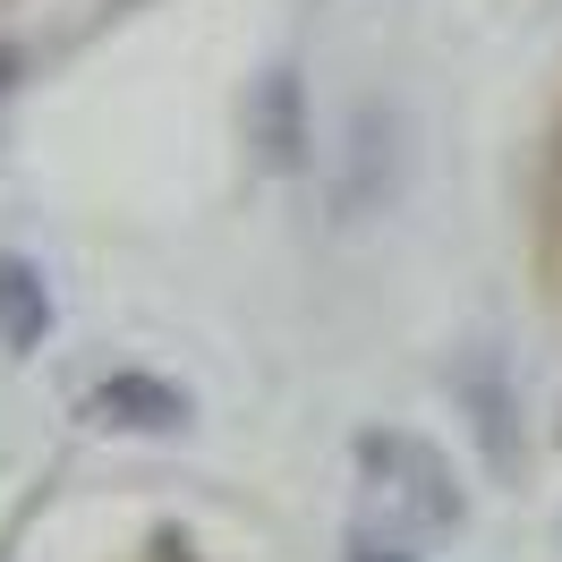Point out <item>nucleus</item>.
Returning a JSON list of instances; mask_svg holds the SVG:
<instances>
[{
  "mask_svg": "<svg viewBox=\"0 0 562 562\" xmlns=\"http://www.w3.org/2000/svg\"><path fill=\"white\" fill-rule=\"evenodd\" d=\"M43 333H52V281H43V265L0 256V350L26 358V350H43Z\"/></svg>",
  "mask_w": 562,
  "mask_h": 562,
  "instance_id": "39448f33",
  "label": "nucleus"
},
{
  "mask_svg": "<svg viewBox=\"0 0 562 562\" xmlns=\"http://www.w3.org/2000/svg\"><path fill=\"white\" fill-rule=\"evenodd\" d=\"M358 477L384 494V512H401L409 528H460L469 520V494H460L452 460L435 452L426 435H409V426H367L350 443Z\"/></svg>",
  "mask_w": 562,
  "mask_h": 562,
  "instance_id": "f257e3e1",
  "label": "nucleus"
},
{
  "mask_svg": "<svg viewBox=\"0 0 562 562\" xmlns=\"http://www.w3.org/2000/svg\"><path fill=\"white\" fill-rule=\"evenodd\" d=\"M443 384H452V409L469 418V443L486 460V477H528V418H520V384H512V367L494 341H469V350L443 367Z\"/></svg>",
  "mask_w": 562,
  "mask_h": 562,
  "instance_id": "f03ea898",
  "label": "nucleus"
},
{
  "mask_svg": "<svg viewBox=\"0 0 562 562\" xmlns=\"http://www.w3.org/2000/svg\"><path fill=\"white\" fill-rule=\"evenodd\" d=\"M18 77H26V52H18V43H0V94H18Z\"/></svg>",
  "mask_w": 562,
  "mask_h": 562,
  "instance_id": "0eeeda50",
  "label": "nucleus"
},
{
  "mask_svg": "<svg viewBox=\"0 0 562 562\" xmlns=\"http://www.w3.org/2000/svg\"><path fill=\"white\" fill-rule=\"evenodd\" d=\"M247 162L265 179H299L307 162H316V120H307V77H299V60H273V69L247 86Z\"/></svg>",
  "mask_w": 562,
  "mask_h": 562,
  "instance_id": "7ed1b4c3",
  "label": "nucleus"
},
{
  "mask_svg": "<svg viewBox=\"0 0 562 562\" xmlns=\"http://www.w3.org/2000/svg\"><path fill=\"white\" fill-rule=\"evenodd\" d=\"M103 9H145V0H103Z\"/></svg>",
  "mask_w": 562,
  "mask_h": 562,
  "instance_id": "6e6552de",
  "label": "nucleus"
},
{
  "mask_svg": "<svg viewBox=\"0 0 562 562\" xmlns=\"http://www.w3.org/2000/svg\"><path fill=\"white\" fill-rule=\"evenodd\" d=\"M77 409H86L94 426H111V435H188V418H196V401H188L171 375H145V367L103 375Z\"/></svg>",
  "mask_w": 562,
  "mask_h": 562,
  "instance_id": "20e7f679",
  "label": "nucleus"
},
{
  "mask_svg": "<svg viewBox=\"0 0 562 562\" xmlns=\"http://www.w3.org/2000/svg\"><path fill=\"white\" fill-rule=\"evenodd\" d=\"M341 554H350V562H418L392 528H350V537H341Z\"/></svg>",
  "mask_w": 562,
  "mask_h": 562,
  "instance_id": "423d86ee",
  "label": "nucleus"
}]
</instances>
